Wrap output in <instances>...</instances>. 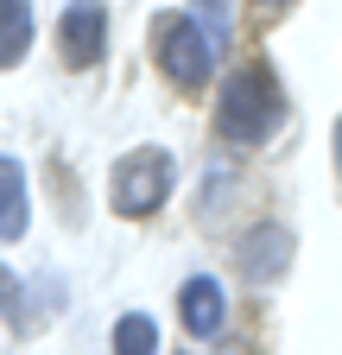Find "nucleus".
Segmentation results:
<instances>
[{
    "instance_id": "f257e3e1",
    "label": "nucleus",
    "mask_w": 342,
    "mask_h": 355,
    "mask_svg": "<svg viewBox=\"0 0 342 355\" xmlns=\"http://www.w3.org/2000/svg\"><path fill=\"white\" fill-rule=\"evenodd\" d=\"M285 121V89L267 64H241L222 83V102H216V133L235 146H260L273 140V127Z\"/></svg>"
},
{
    "instance_id": "f03ea898",
    "label": "nucleus",
    "mask_w": 342,
    "mask_h": 355,
    "mask_svg": "<svg viewBox=\"0 0 342 355\" xmlns=\"http://www.w3.org/2000/svg\"><path fill=\"white\" fill-rule=\"evenodd\" d=\"M171 184H178V165H171V153L165 146H134V153H120L114 159V171H108V203H114V216H152L165 197H171Z\"/></svg>"
},
{
    "instance_id": "7ed1b4c3",
    "label": "nucleus",
    "mask_w": 342,
    "mask_h": 355,
    "mask_svg": "<svg viewBox=\"0 0 342 355\" xmlns=\"http://www.w3.org/2000/svg\"><path fill=\"white\" fill-rule=\"evenodd\" d=\"M152 58H159V70L178 83V89H190V96L209 83V64H216L209 32H203L190 13H159V19H152Z\"/></svg>"
},
{
    "instance_id": "20e7f679",
    "label": "nucleus",
    "mask_w": 342,
    "mask_h": 355,
    "mask_svg": "<svg viewBox=\"0 0 342 355\" xmlns=\"http://www.w3.org/2000/svg\"><path fill=\"white\" fill-rule=\"evenodd\" d=\"M57 44H64L70 70H96L108 51V7L102 0H70L64 19H57Z\"/></svg>"
},
{
    "instance_id": "39448f33",
    "label": "nucleus",
    "mask_w": 342,
    "mask_h": 355,
    "mask_svg": "<svg viewBox=\"0 0 342 355\" xmlns=\"http://www.w3.org/2000/svg\"><path fill=\"white\" fill-rule=\"evenodd\" d=\"M178 318H184V330H190V336H222V324H228L222 279H209V273L184 279V292H178Z\"/></svg>"
},
{
    "instance_id": "423d86ee",
    "label": "nucleus",
    "mask_w": 342,
    "mask_h": 355,
    "mask_svg": "<svg viewBox=\"0 0 342 355\" xmlns=\"http://www.w3.org/2000/svg\"><path fill=\"white\" fill-rule=\"evenodd\" d=\"M32 229V203H26V171L19 159L0 153V241H19Z\"/></svg>"
},
{
    "instance_id": "0eeeda50",
    "label": "nucleus",
    "mask_w": 342,
    "mask_h": 355,
    "mask_svg": "<svg viewBox=\"0 0 342 355\" xmlns=\"http://www.w3.org/2000/svg\"><path fill=\"white\" fill-rule=\"evenodd\" d=\"M285 260H291V235H285V229H253V235L241 241V273H247V279L285 273Z\"/></svg>"
},
{
    "instance_id": "6e6552de",
    "label": "nucleus",
    "mask_w": 342,
    "mask_h": 355,
    "mask_svg": "<svg viewBox=\"0 0 342 355\" xmlns=\"http://www.w3.org/2000/svg\"><path fill=\"white\" fill-rule=\"evenodd\" d=\"M32 51V0H0V70Z\"/></svg>"
},
{
    "instance_id": "1a4fd4ad",
    "label": "nucleus",
    "mask_w": 342,
    "mask_h": 355,
    "mask_svg": "<svg viewBox=\"0 0 342 355\" xmlns=\"http://www.w3.org/2000/svg\"><path fill=\"white\" fill-rule=\"evenodd\" d=\"M114 355H159V324L152 318H120L114 324Z\"/></svg>"
},
{
    "instance_id": "9d476101",
    "label": "nucleus",
    "mask_w": 342,
    "mask_h": 355,
    "mask_svg": "<svg viewBox=\"0 0 342 355\" xmlns=\"http://www.w3.org/2000/svg\"><path fill=\"white\" fill-rule=\"evenodd\" d=\"M0 318H7V324L26 318V292H19V279L7 273V266H0Z\"/></svg>"
},
{
    "instance_id": "9b49d317",
    "label": "nucleus",
    "mask_w": 342,
    "mask_h": 355,
    "mask_svg": "<svg viewBox=\"0 0 342 355\" xmlns=\"http://www.w3.org/2000/svg\"><path fill=\"white\" fill-rule=\"evenodd\" d=\"M336 165H342V121H336Z\"/></svg>"
},
{
    "instance_id": "f8f14e48",
    "label": "nucleus",
    "mask_w": 342,
    "mask_h": 355,
    "mask_svg": "<svg viewBox=\"0 0 342 355\" xmlns=\"http://www.w3.org/2000/svg\"><path fill=\"white\" fill-rule=\"evenodd\" d=\"M260 7H291V0H260Z\"/></svg>"
}]
</instances>
